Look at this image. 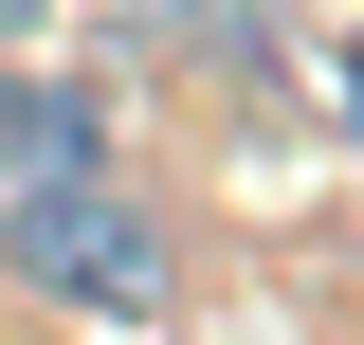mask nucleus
<instances>
[{"label": "nucleus", "instance_id": "3", "mask_svg": "<svg viewBox=\"0 0 364 345\" xmlns=\"http://www.w3.org/2000/svg\"><path fill=\"white\" fill-rule=\"evenodd\" d=\"M18 18H37V0H0V37H18Z\"/></svg>", "mask_w": 364, "mask_h": 345}, {"label": "nucleus", "instance_id": "2", "mask_svg": "<svg viewBox=\"0 0 364 345\" xmlns=\"http://www.w3.org/2000/svg\"><path fill=\"white\" fill-rule=\"evenodd\" d=\"M0 164H18V182L109 164V91H73V73H0Z\"/></svg>", "mask_w": 364, "mask_h": 345}, {"label": "nucleus", "instance_id": "1", "mask_svg": "<svg viewBox=\"0 0 364 345\" xmlns=\"http://www.w3.org/2000/svg\"><path fill=\"white\" fill-rule=\"evenodd\" d=\"M0 273H18L37 309H73V327H164V309H182V236H164V200H128L109 164L18 182V200H0Z\"/></svg>", "mask_w": 364, "mask_h": 345}]
</instances>
